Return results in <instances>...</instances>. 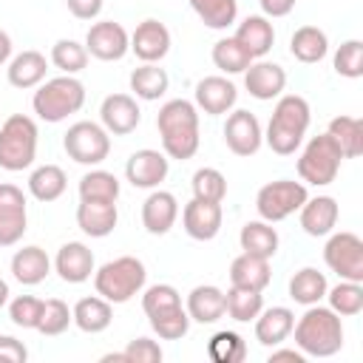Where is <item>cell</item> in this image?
Listing matches in <instances>:
<instances>
[{
    "label": "cell",
    "instance_id": "cell-1",
    "mask_svg": "<svg viewBox=\"0 0 363 363\" xmlns=\"http://www.w3.org/2000/svg\"><path fill=\"white\" fill-rule=\"evenodd\" d=\"M156 128L167 159L184 162L196 156L201 136H199V108L190 99H167L156 113Z\"/></svg>",
    "mask_w": 363,
    "mask_h": 363
},
{
    "label": "cell",
    "instance_id": "cell-2",
    "mask_svg": "<svg viewBox=\"0 0 363 363\" xmlns=\"http://www.w3.org/2000/svg\"><path fill=\"white\" fill-rule=\"evenodd\" d=\"M309 122H312L309 102L303 96H298V94H284V96H278V102L272 108L264 142L269 145L272 153L292 156L301 147V142H303V136L309 130Z\"/></svg>",
    "mask_w": 363,
    "mask_h": 363
},
{
    "label": "cell",
    "instance_id": "cell-3",
    "mask_svg": "<svg viewBox=\"0 0 363 363\" xmlns=\"http://www.w3.org/2000/svg\"><path fill=\"white\" fill-rule=\"evenodd\" d=\"M292 332H295V346L306 357H332L343 349V323L340 315L332 312L329 306L320 303L306 306V312L298 318Z\"/></svg>",
    "mask_w": 363,
    "mask_h": 363
},
{
    "label": "cell",
    "instance_id": "cell-4",
    "mask_svg": "<svg viewBox=\"0 0 363 363\" xmlns=\"http://www.w3.org/2000/svg\"><path fill=\"white\" fill-rule=\"evenodd\" d=\"M85 105V85L74 74L43 79L31 96V108L43 122H62Z\"/></svg>",
    "mask_w": 363,
    "mask_h": 363
},
{
    "label": "cell",
    "instance_id": "cell-5",
    "mask_svg": "<svg viewBox=\"0 0 363 363\" xmlns=\"http://www.w3.org/2000/svg\"><path fill=\"white\" fill-rule=\"evenodd\" d=\"M147 269L136 255H119L94 269V289L111 303H128L145 289Z\"/></svg>",
    "mask_w": 363,
    "mask_h": 363
},
{
    "label": "cell",
    "instance_id": "cell-6",
    "mask_svg": "<svg viewBox=\"0 0 363 363\" xmlns=\"http://www.w3.org/2000/svg\"><path fill=\"white\" fill-rule=\"evenodd\" d=\"M37 122L26 113H11L0 125V167L9 173L26 170L37 159Z\"/></svg>",
    "mask_w": 363,
    "mask_h": 363
},
{
    "label": "cell",
    "instance_id": "cell-7",
    "mask_svg": "<svg viewBox=\"0 0 363 363\" xmlns=\"http://www.w3.org/2000/svg\"><path fill=\"white\" fill-rule=\"evenodd\" d=\"M340 164H343V153L340 147L335 145V139L329 133H318L306 142V147L301 150V159H298V176L306 182V184H315V187H326L337 179L340 173Z\"/></svg>",
    "mask_w": 363,
    "mask_h": 363
},
{
    "label": "cell",
    "instance_id": "cell-8",
    "mask_svg": "<svg viewBox=\"0 0 363 363\" xmlns=\"http://www.w3.org/2000/svg\"><path fill=\"white\" fill-rule=\"evenodd\" d=\"M62 147L68 153V159H74L77 164H88V167H96L108 159L111 153V133L96 125V122H74L65 136H62Z\"/></svg>",
    "mask_w": 363,
    "mask_h": 363
},
{
    "label": "cell",
    "instance_id": "cell-9",
    "mask_svg": "<svg viewBox=\"0 0 363 363\" xmlns=\"http://www.w3.org/2000/svg\"><path fill=\"white\" fill-rule=\"evenodd\" d=\"M309 199L306 193V184L303 182H292V179H278V182H269L258 190L255 196V210L264 221L275 224V221H284L289 218L292 213L301 210V204Z\"/></svg>",
    "mask_w": 363,
    "mask_h": 363
},
{
    "label": "cell",
    "instance_id": "cell-10",
    "mask_svg": "<svg viewBox=\"0 0 363 363\" xmlns=\"http://www.w3.org/2000/svg\"><path fill=\"white\" fill-rule=\"evenodd\" d=\"M323 261L332 272L340 275V281L363 284V241H360V235H354L349 230L329 233V241L323 247Z\"/></svg>",
    "mask_w": 363,
    "mask_h": 363
},
{
    "label": "cell",
    "instance_id": "cell-11",
    "mask_svg": "<svg viewBox=\"0 0 363 363\" xmlns=\"http://www.w3.org/2000/svg\"><path fill=\"white\" fill-rule=\"evenodd\" d=\"M85 51L88 57H96L102 62H116L130 51V34L125 31L122 23L99 20L85 34Z\"/></svg>",
    "mask_w": 363,
    "mask_h": 363
},
{
    "label": "cell",
    "instance_id": "cell-12",
    "mask_svg": "<svg viewBox=\"0 0 363 363\" xmlns=\"http://www.w3.org/2000/svg\"><path fill=\"white\" fill-rule=\"evenodd\" d=\"M28 230L26 196L17 184H0V247H14Z\"/></svg>",
    "mask_w": 363,
    "mask_h": 363
},
{
    "label": "cell",
    "instance_id": "cell-13",
    "mask_svg": "<svg viewBox=\"0 0 363 363\" xmlns=\"http://www.w3.org/2000/svg\"><path fill=\"white\" fill-rule=\"evenodd\" d=\"M167 170H170V159L162 150H153V147L133 150L128 164H125L128 182L139 190H156L167 179Z\"/></svg>",
    "mask_w": 363,
    "mask_h": 363
},
{
    "label": "cell",
    "instance_id": "cell-14",
    "mask_svg": "<svg viewBox=\"0 0 363 363\" xmlns=\"http://www.w3.org/2000/svg\"><path fill=\"white\" fill-rule=\"evenodd\" d=\"M224 142L235 156H255L264 145V130L255 113L250 111H233L224 122Z\"/></svg>",
    "mask_w": 363,
    "mask_h": 363
},
{
    "label": "cell",
    "instance_id": "cell-15",
    "mask_svg": "<svg viewBox=\"0 0 363 363\" xmlns=\"http://www.w3.org/2000/svg\"><path fill=\"white\" fill-rule=\"evenodd\" d=\"M99 119H102V128L108 133L128 136L142 122V111H139L136 96H130V94H111L99 105Z\"/></svg>",
    "mask_w": 363,
    "mask_h": 363
},
{
    "label": "cell",
    "instance_id": "cell-16",
    "mask_svg": "<svg viewBox=\"0 0 363 363\" xmlns=\"http://www.w3.org/2000/svg\"><path fill=\"white\" fill-rule=\"evenodd\" d=\"M221 221H224V213H221V204L218 201L193 199L182 210L184 233L190 238H196V241H213L218 235V230H221Z\"/></svg>",
    "mask_w": 363,
    "mask_h": 363
},
{
    "label": "cell",
    "instance_id": "cell-17",
    "mask_svg": "<svg viewBox=\"0 0 363 363\" xmlns=\"http://www.w3.org/2000/svg\"><path fill=\"white\" fill-rule=\"evenodd\" d=\"M130 51L142 62H159V60H164L167 51H170V31H167V26L159 23V20H153V17L142 20L133 28V34H130Z\"/></svg>",
    "mask_w": 363,
    "mask_h": 363
},
{
    "label": "cell",
    "instance_id": "cell-18",
    "mask_svg": "<svg viewBox=\"0 0 363 363\" xmlns=\"http://www.w3.org/2000/svg\"><path fill=\"white\" fill-rule=\"evenodd\" d=\"M244 88L250 91V96L261 99V102H269V99H278L286 88V71L278 65V62H250V68L244 71Z\"/></svg>",
    "mask_w": 363,
    "mask_h": 363
},
{
    "label": "cell",
    "instance_id": "cell-19",
    "mask_svg": "<svg viewBox=\"0 0 363 363\" xmlns=\"http://www.w3.org/2000/svg\"><path fill=\"white\" fill-rule=\"evenodd\" d=\"M238 99V88L227 79V77H204L196 82V108L204 111L207 116H221L227 111H233Z\"/></svg>",
    "mask_w": 363,
    "mask_h": 363
},
{
    "label": "cell",
    "instance_id": "cell-20",
    "mask_svg": "<svg viewBox=\"0 0 363 363\" xmlns=\"http://www.w3.org/2000/svg\"><path fill=\"white\" fill-rule=\"evenodd\" d=\"M179 218V201L167 190H150V196L142 201V227L150 235H164Z\"/></svg>",
    "mask_w": 363,
    "mask_h": 363
},
{
    "label": "cell",
    "instance_id": "cell-21",
    "mask_svg": "<svg viewBox=\"0 0 363 363\" xmlns=\"http://www.w3.org/2000/svg\"><path fill=\"white\" fill-rule=\"evenodd\" d=\"M94 252L82 241H68L57 250L54 269L65 284H82L94 275Z\"/></svg>",
    "mask_w": 363,
    "mask_h": 363
},
{
    "label": "cell",
    "instance_id": "cell-22",
    "mask_svg": "<svg viewBox=\"0 0 363 363\" xmlns=\"http://www.w3.org/2000/svg\"><path fill=\"white\" fill-rule=\"evenodd\" d=\"M301 216V227L306 235L312 238H320V235H329L340 218V207L332 196H315V199H306L298 210Z\"/></svg>",
    "mask_w": 363,
    "mask_h": 363
},
{
    "label": "cell",
    "instance_id": "cell-23",
    "mask_svg": "<svg viewBox=\"0 0 363 363\" xmlns=\"http://www.w3.org/2000/svg\"><path fill=\"white\" fill-rule=\"evenodd\" d=\"M119 221L116 201H82L77 207V227L91 238H105Z\"/></svg>",
    "mask_w": 363,
    "mask_h": 363
},
{
    "label": "cell",
    "instance_id": "cell-24",
    "mask_svg": "<svg viewBox=\"0 0 363 363\" xmlns=\"http://www.w3.org/2000/svg\"><path fill=\"white\" fill-rule=\"evenodd\" d=\"M292 326H295V312L289 306H269V309H261L258 318H255V340L261 346H281L289 335H292Z\"/></svg>",
    "mask_w": 363,
    "mask_h": 363
},
{
    "label": "cell",
    "instance_id": "cell-25",
    "mask_svg": "<svg viewBox=\"0 0 363 363\" xmlns=\"http://www.w3.org/2000/svg\"><path fill=\"white\" fill-rule=\"evenodd\" d=\"M235 40L244 45V51L252 57V60H261L269 54L272 43H275V28L269 23V17L264 14H250L238 23L235 28Z\"/></svg>",
    "mask_w": 363,
    "mask_h": 363
},
{
    "label": "cell",
    "instance_id": "cell-26",
    "mask_svg": "<svg viewBox=\"0 0 363 363\" xmlns=\"http://www.w3.org/2000/svg\"><path fill=\"white\" fill-rule=\"evenodd\" d=\"M51 272V258L43 247L28 244L23 250H17L11 255V275L14 281H20L23 286H37L45 281V275Z\"/></svg>",
    "mask_w": 363,
    "mask_h": 363
},
{
    "label": "cell",
    "instance_id": "cell-27",
    "mask_svg": "<svg viewBox=\"0 0 363 363\" xmlns=\"http://www.w3.org/2000/svg\"><path fill=\"white\" fill-rule=\"evenodd\" d=\"M184 309H187L190 320H196L201 326H210V323L224 318V289H218L213 284H199V286L190 289Z\"/></svg>",
    "mask_w": 363,
    "mask_h": 363
},
{
    "label": "cell",
    "instance_id": "cell-28",
    "mask_svg": "<svg viewBox=\"0 0 363 363\" xmlns=\"http://www.w3.org/2000/svg\"><path fill=\"white\" fill-rule=\"evenodd\" d=\"M272 281L269 272V258H258L250 252H241L230 264V286H244V289H258L264 292Z\"/></svg>",
    "mask_w": 363,
    "mask_h": 363
},
{
    "label": "cell",
    "instance_id": "cell-29",
    "mask_svg": "<svg viewBox=\"0 0 363 363\" xmlns=\"http://www.w3.org/2000/svg\"><path fill=\"white\" fill-rule=\"evenodd\" d=\"M71 318H74V326L77 329H82L88 335H99L113 320V303L105 301L102 295H88V298H79L74 303Z\"/></svg>",
    "mask_w": 363,
    "mask_h": 363
},
{
    "label": "cell",
    "instance_id": "cell-30",
    "mask_svg": "<svg viewBox=\"0 0 363 363\" xmlns=\"http://www.w3.org/2000/svg\"><path fill=\"white\" fill-rule=\"evenodd\" d=\"M45 71H48L45 54L28 48V51H20L17 57H11V62H9V82L14 88H20V91H28V88H37L45 79Z\"/></svg>",
    "mask_w": 363,
    "mask_h": 363
},
{
    "label": "cell",
    "instance_id": "cell-31",
    "mask_svg": "<svg viewBox=\"0 0 363 363\" xmlns=\"http://www.w3.org/2000/svg\"><path fill=\"white\" fill-rule=\"evenodd\" d=\"M289 54L298 60V62H320L326 54H329V37L323 28L318 26H301L295 28V34L289 37Z\"/></svg>",
    "mask_w": 363,
    "mask_h": 363
},
{
    "label": "cell",
    "instance_id": "cell-32",
    "mask_svg": "<svg viewBox=\"0 0 363 363\" xmlns=\"http://www.w3.org/2000/svg\"><path fill=\"white\" fill-rule=\"evenodd\" d=\"M130 91L133 96L145 99V102H153V99H162L167 94V85H170V77L164 68H159V62H142L139 68L130 71Z\"/></svg>",
    "mask_w": 363,
    "mask_h": 363
},
{
    "label": "cell",
    "instance_id": "cell-33",
    "mask_svg": "<svg viewBox=\"0 0 363 363\" xmlns=\"http://www.w3.org/2000/svg\"><path fill=\"white\" fill-rule=\"evenodd\" d=\"M238 244L244 252L258 258H272L278 252V230L269 221H247L238 233Z\"/></svg>",
    "mask_w": 363,
    "mask_h": 363
},
{
    "label": "cell",
    "instance_id": "cell-34",
    "mask_svg": "<svg viewBox=\"0 0 363 363\" xmlns=\"http://www.w3.org/2000/svg\"><path fill=\"white\" fill-rule=\"evenodd\" d=\"M68 187V176L60 164H40L31 170L28 176V193L37 199V201H57Z\"/></svg>",
    "mask_w": 363,
    "mask_h": 363
},
{
    "label": "cell",
    "instance_id": "cell-35",
    "mask_svg": "<svg viewBox=\"0 0 363 363\" xmlns=\"http://www.w3.org/2000/svg\"><path fill=\"white\" fill-rule=\"evenodd\" d=\"M326 275L315 267H303L298 269L292 278H289V298L301 306H312V303H320L326 298Z\"/></svg>",
    "mask_w": 363,
    "mask_h": 363
},
{
    "label": "cell",
    "instance_id": "cell-36",
    "mask_svg": "<svg viewBox=\"0 0 363 363\" xmlns=\"http://www.w3.org/2000/svg\"><path fill=\"white\" fill-rule=\"evenodd\" d=\"M332 139H335V145L340 147V153H343V159H357L360 153H363V122L357 119V116H346V113H340V116H335L332 122H329V130H326Z\"/></svg>",
    "mask_w": 363,
    "mask_h": 363
},
{
    "label": "cell",
    "instance_id": "cell-37",
    "mask_svg": "<svg viewBox=\"0 0 363 363\" xmlns=\"http://www.w3.org/2000/svg\"><path fill=\"white\" fill-rule=\"evenodd\" d=\"M264 309V295L258 289H244V286H230L224 292V312L235 323H250L258 318Z\"/></svg>",
    "mask_w": 363,
    "mask_h": 363
},
{
    "label": "cell",
    "instance_id": "cell-38",
    "mask_svg": "<svg viewBox=\"0 0 363 363\" xmlns=\"http://www.w3.org/2000/svg\"><path fill=\"white\" fill-rule=\"evenodd\" d=\"M190 9L213 31L233 26L238 17V0H190Z\"/></svg>",
    "mask_w": 363,
    "mask_h": 363
},
{
    "label": "cell",
    "instance_id": "cell-39",
    "mask_svg": "<svg viewBox=\"0 0 363 363\" xmlns=\"http://www.w3.org/2000/svg\"><path fill=\"white\" fill-rule=\"evenodd\" d=\"M79 199L82 201H116L119 199V179L108 170H88L79 179Z\"/></svg>",
    "mask_w": 363,
    "mask_h": 363
},
{
    "label": "cell",
    "instance_id": "cell-40",
    "mask_svg": "<svg viewBox=\"0 0 363 363\" xmlns=\"http://www.w3.org/2000/svg\"><path fill=\"white\" fill-rule=\"evenodd\" d=\"M252 57L244 51V45L235 37H224L213 45V65L221 74H244L250 68Z\"/></svg>",
    "mask_w": 363,
    "mask_h": 363
},
{
    "label": "cell",
    "instance_id": "cell-41",
    "mask_svg": "<svg viewBox=\"0 0 363 363\" xmlns=\"http://www.w3.org/2000/svg\"><path fill=\"white\" fill-rule=\"evenodd\" d=\"M329 309L337 312L340 318H354L363 309V286L357 281H340L337 286L326 289Z\"/></svg>",
    "mask_w": 363,
    "mask_h": 363
},
{
    "label": "cell",
    "instance_id": "cell-42",
    "mask_svg": "<svg viewBox=\"0 0 363 363\" xmlns=\"http://www.w3.org/2000/svg\"><path fill=\"white\" fill-rule=\"evenodd\" d=\"M147 320H150V329L162 340H182L187 335V329H190V315H187L184 306H173V309L147 315Z\"/></svg>",
    "mask_w": 363,
    "mask_h": 363
},
{
    "label": "cell",
    "instance_id": "cell-43",
    "mask_svg": "<svg viewBox=\"0 0 363 363\" xmlns=\"http://www.w3.org/2000/svg\"><path fill=\"white\" fill-rule=\"evenodd\" d=\"M207 354L216 363H241L247 357V343L238 332H216L207 343Z\"/></svg>",
    "mask_w": 363,
    "mask_h": 363
},
{
    "label": "cell",
    "instance_id": "cell-44",
    "mask_svg": "<svg viewBox=\"0 0 363 363\" xmlns=\"http://www.w3.org/2000/svg\"><path fill=\"white\" fill-rule=\"evenodd\" d=\"M190 187H193V199H201V201H218L221 204L227 196V179L216 167H199L190 179Z\"/></svg>",
    "mask_w": 363,
    "mask_h": 363
},
{
    "label": "cell",
    "instance_id": "cell-45",
    "mask_svg": "<svg viewBox=\"0 0 363 363\" xmlns=\"http://www.w3.org/2000/svg\"><path fill=\"white\" fill-rule=\"evenodd\" d=\"M71 323H74V318H71V309H68L65 301H60V298L43 301V312H40V323H37V332H40V335L57 337V335H62Z\"/></svg>",
    "mask_w": 363,
    "mask_h": 363
},
{
    "label": "cell",
    "instance_id": "cell-46",
    "mask_svg": "<svg viewBox=\"0 0 363 363\" xmlns=\"http://www.w3.org/2000/svg\"><path fill=\"white\" fill-rule=\"evenodd\" d=\"M51 62L62 74H79L88 65V51L77 40H57L51 45Z\"/></svg>",
    "mask_w": 363,
    "mask_h": 363
},
{
    "label": "cell",
    "instance_id": "cell-47",
    "mask_svg": "<svg viewBox=\"0 0 363 363\" xmlns=\"http://www.w3.org/2000/svg\"><path fill=\"white\" fill-rule=\"evenodd\" d=\"M335 71L346 79H357L363 77V43L360 40H346L340 43V48L335 51V60H332Z\"/></svg>",
    "mask_w": 363,
    "mask_h": 363
},
{
    "label": "cell",
    "instance_id": "cell-48",
    "mask_svg": "<svg viewBox=\"0 0 363 363\" xmlns=\"http://www.w3.org/2000/svg\"><path fill=\"white\" fill-rule=\"evenodd\" d=\"M173 306H182V295L170 284H153L142 295L145 315H156V312H164V309H173Z\"/></svg>",
    "mask_w": 363,
    "mask_h": 363
},
{
    "label": "cell",
    "instance_id": "cell-49",
    "mask_svg": "<svg viewBox=\"0 0 363 363\" xmlns=\"http://www.w3.org/2000/svg\"><path fill=\"white\" fill-rule=\"evenodd\" d=\"M40 312H43V301L34 295H17L9 303V318L14 326L20 329H37L40 323Z\"/></svg>",
    "mask_w": 363,
    "mask_h": 363
},
{
    "label": "cell",
    "instance_id": "cell-50",
    "mask_svg": "<svg viewBox=\"0 0 363 363\" xmlns=\"http://www.w3.org/2000/svg\"><path fill=\"white\" fill-rule=\"evenodd\" d=\"M122 354H125V363H162V357H164L162 346L156 340H150V337L130 340Z\"/></svg>",
    "mask_w": 363,
    "mask_h": 363
},
{
    "label": "cell",
    "instance_id": "cell-51",
    "mask_svg": "<svg viewBox=\"0 0 363 363\" xmlns=\"http://www.w3.org/2000/svg\"><path fill=\"white\" fill-rule=\"evenodd\" d=\"M26 360H28L26 343L11 335H0V363H26Z\"/></svg>",
    "mask_w": 363,
    "mask_h": 363
},
{
    "label": "cell",
    "instance_id": "cell-52",
    "mask_svg": "<svg viewBox=\"0 0 363 363\" xmlns=\"http://www.w3.org/2000/svg\"><path fill=\"white\" fill-rule=\"evenodd\" d=\"M65 6L77 20H94V17H99L105 0H65Z\"/></svg>",
    "mask_w": 363,
    "mask_h": 363
},
{
    "label": "cell",
    "instance_id": "cell-53",
    "mask_svg": "<svg viewBox=\"0 0 363 363\" xmlns=\"http://www.w3.org/2000/svg\"><path fill=\"white\" fill-rule=\"evenodd\" d=\"M258 3H261L264 17H286L298 0H258Z\"/></svg>",
    "mask_w": 363,
    "mask_h": 363
},
{
    "label": "cell",
    "instance_id": "cell-54",
    "mask_svg": "<svg viewBox=\"0 0 363 363\" xmlns=\"http://www.w3.org/2000/svg\"><path fill=\"white\" fill-rule=\"evenodd\" d=\"M269 363H281V360H292V363H303L306 360V354L301 352V349H278V346H272V352H269V357H267Z\"/></svg>",
    "mask_w": 363,
    "mask_h": 363
},
{
    "label": "cell",
    "instance_id": "cell-55",
    "mask_svg": "<svg viewBox=\"0 0 363 363\" xmlns=\"http://www.w3.org/2000/svg\"><path fill=\"white\" fill-rule=\"evenodd\" d=\"M9 60H11V37L0 28V65L9 62Z\"/></svg>",
    "mask_w": 363,
    "mask_h": 363
},
{
    "label": "cell",
    "instance_id": "cell-56",
    "mask_svg": "<svg viewBox=\"0 0 363 363\" xmlns=\"http://www.w3.org/2000/svg\"><path fill=\"white\" fill-rule=\"evenodd\" d=\"M9 295H11V292H9V284H6L3 278H0V309H3L6 303H9Z\"/></svg>",
    "mask_w": 363,
    "mask_h": 363
}]
</instances>
